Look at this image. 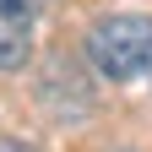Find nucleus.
Returning a JSON list of instances; mask_svg holds the SVG:
<instances>
[{
    "label": "nucleus",
    "mask_w": 152,
    "mask_h": 152,
    "mask_svg": "<svg viewBox=\"0 0 152 152\" xmlns=\"http://www.w3.org/2000/svg\"><path fill=\"white\" fill-rule=\"evenodd\" d=\"M0 152H38L33 141H16V136H6V141H0Z\"/></svg>",
    "instance_id": "nucleus-3"
},
{
    "label": "nucleus",
    "mask_w": 152,
    "mask_h": 152,
    "mask_svg": "<svg viewBox=\"0 0 152 152\" xmlns=\"http://www.w3.org/2000/svg\"><path fill=\"white\" fill-rule=\"evenodd\" d=\"M27 6H33V11H44V6H49V0H27Z\"/></svg>",
    "instance_id": "nucleus-4"
},
{
    "label": "nucleus",
    "mask_w": 152,
    "mask_h": 152,
    "mask_svg": "<svg viewBox=\"0 0 152 152\" xmlns=\"http://www.w3.org/2000/svg\"><path fill=\"white\" fill-rule=\"evenodd\" d=\"M87 60L109 82H136V76H147L152 71V16H136V11L103 16L87 33Z\"/></svg>",
    "instance_id": "nucleus-1"
},
{
    "label": "nucleus",
    "mask_w": 152,
    "mask_h": 152,
    "mask_svg": "<svg viewBox=\"0 0 152 152\" xmlns=\"http://www.w3.org/2000/svg\"><path fill=\"white\" fill-rule=\"evenodd\" d=\"M33 16L27 0H0V71H22L33 60Z\"/></svg>",
    "instance_id": "nucleus-2"
}]
</instances>
